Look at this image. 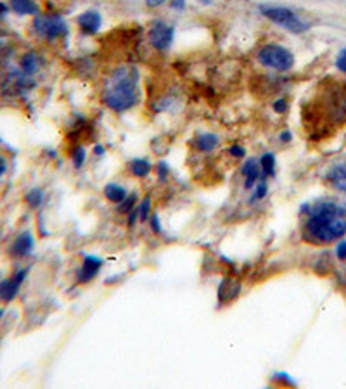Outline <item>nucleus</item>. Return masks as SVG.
Here are the masks:
<instances>
[{"label": "nucleus", "mask_w": 346, "mask_h": 389, "mask_svg": "<svg viewBox=\"0 0 346 389\" xmlns=\"http://www.w3.org/2000/svg\"><path fill=\"white\" fill-rule=\"evenodd\" d=\"M137 201H139V196L137 192H128V196L125 197V201L120 202L118 204V211L120 213H130L132 209L137 206Z\"/></svg>", "instance_id": "nucleus-22"}, {"label": "nucleus", "mask_w": 346, "mask_h": 389, "mask_svg": "<svg viewBox=\"0 0 346 389\" xmlns=\"http://www.w3.org/2000/svg\"><path fill=\"white\" fill-rule=\"evenodd\" d=\"M338 258L341 260H346V243H341L340 246H338V251H336Z\"/></svg>", "instance_id": "nucleus-32"}, {"label": "nucleus", "mask_w": 346, "mask_h": 389, "mask_svg": "<svg viewBox=\"0 0 346 389\" xmlns=\"http://www.w3.org/2000/svg\"><path fill=\"white\" fill-rule=\"evenodd\" d=\"M175 40V26L170 23L156 19L151 23L149 30H147V42L158 52H166L170 47L173 45Z\"/></svg>", "instance_id": "nucleus-6"}, {"label": "nucleus", "mask_w": 346, "mask_h": 389, "mask_svg": "<svg viewBox=\"0 0 346 389\" xmlns=\"http://www.w3.org/2000/svg\"><path fill=\"white\" fill-rule=\"evenodd\" d=\"M104 153H106V149H104V146H96V147H94V154H96V156H104Z\"/></svg>", "instance_id": "nucleus-34"}, {"label": "nucleus", "mask_w": 346, "mask_h": 389, "mask_svg": "<svg viewBox=\"0 0 346 389\" xmlns=\"http://www.w3.org/2000/svg\"><path fill=\"white\" fill-rule=\"evenodd\" d=\"M325 178H328L329 185H333L336 190L346 194V161L334 165L333 168L328 171Z\"/></svg>", "instance_id": "nucleus-13"}, {"label": "nucleus", "mask_w": 346, "mask_h": 389, "mask_svg": "<svg viewBox=\"0 0 346 389\" xmlns=\"http://www.w3.org/2000/svg\"><path fill=\"white\" fill-rule=\"evenodd\" d=\"M44 68V59L37 52H25L18 61V69L28 76H35Z\"/></svg>", "instance_id": "nucleus-11"}, {"label": "nucleus", "mask_w": 346, "mask_h": 389, "mask_svg": "<svg viewBox=\"0 0 346 389\" xmlns=\"http://www.w3.org/2000/svg\"><path fill=\"white\" fill-rule=\"evenodd\" d=\"M336 68L340 69L341 73H346V49H343L340 54H338Z\"/></svg>", "instance_id": "nucleus-28"}, {"label": "nucleus", "mask_w": 346, "mask_h": 389, "mask_svg": "<svg viewBox=\"0 0 346 389\" xmlns=\"http://www.w3.org/2000/svg\"><path fill=\"white\" fill-rule=\"evenodd\" d=\"M151 227H153V231L156 233L161 232V225H159V218L156 215L151 216Z\"/></svg>", "instance_id": "nucleus-31"}, {"label": "nucleus", "mask_w": 346, "mask_h": 389, "mask_svg": "<svg viewBox=\"0 0 346 389\" xmlns=\"http://www.w3.org/2000/svg\"><path fill=\"white\" fill-rule=\"evenodd\" d=\"M9 9L18 16L35 18L37 14H40V4L37 0H9Z\"/></svg>", "instance_id": "nucleus-14"}, {"label": "nucleus", "mask_w": 346, "mask_h": 389, "mask_svg": "<svg viewBox=\"0 0 346 389\" xmlns=\"http://www.w3.org/2000/svg\"><path fill=\"white\" fill-rule=\"evenodd\" d=\"M279 139H281V140H282V142H289V140H291V139H293V134H291V132H289V130H284V132H282V134H281V135H279Z\"/></svg>", "instance_id": "nucleus-33"}, {"label": "nucleus", "mask_w": 346, "mask_h": 389, "mask_svg": "<svg viewBox=\"0 0 346 389\" xmlns=\"http://www.w3.org/2000/svg\"><path fill=\"white\" fill-rule=\"evenodd\" d=\"M256 61L260 66L275 73H287L296 64L294 54L281 44H263L256 52Z\"/></svg>", "instance_id": "nucleus-5"}, {"label": "nucleus", "mask_w": 346, "mask_h": 389, "mask_svg": "<svg viewBox=\"0 0 346 389\" xmlns=\"http://www.w3.org/2000/svg\"><path fill=\"white\" fill-rule=\"evenodd\" d=\"M100 267H103V262H100L99 258H96V256H87V258L83 260V263H81L79 274H76L79 282H81V284L91 282V280L94 279L97 274H99Z\"/></svg>", "instance_id": "nucleus-12"}, {"label": "nucleus", "mask_w": 346, "mask_h": 389, "mask_svg": "<svg viewBox=\"0 0 346 389\" xmlns=\"http://www.w3.org/2000/svg\"><path fill=\"white\" fill-rule=\"evenodd\" d=\"M26 275H28V270L26 268H21V270L14 272L11 277L4 279L0 282V301L2 303H11L16 299V296L21 289L23 282H25Z\"/></svg>", "instance_id": "nucleus-7"}, {"label": "nucleus", "mask_w": 346, "mask_h": 389, "mask_svg": "<svg viewBox=\"0 0 346 389\" xmlns=\"http://www.w3.org/2000/svg\"><path fill=\"white\" fill-rule=\"evenodd\" d=\"M151 197L146 196L144 199L139 202L137 204V209H139V221H146L147 218H149V213H151Z\"/></svg>", "instance_id": "nucleus-23"}, {"label": "nucleus", "mask_w": 346, "mask_h": 389, "mask_svg": "<svg viewBox=\"0 0 346 389\" xmlns=\"http://www.w3.org/2000/svg\"><path fill=\"white\" fill-rule=\"evenodd\" d=\"M219 146L220 137L217 134H212V132H204V134H200L194 139V147H196V151H200V153H213Z\"/></svg>", "instance_id": "nucleus-15"}, {"label": "nucleus", "mask_w": 346, "mask_h": 389, "mask_svg": "<svg viewBox=\"0 0 346 389\" xmlns=\"http://www.w3.org/2000/svg\"><path fill=\"white\" fill-rule=\"evenodd\" d=\"M7 168H9V165H7V159L0 154V182H2V178L6 177Z\"/></svg>", "instance_id": "nucleus-30"}, {"label": "nucleus", "mask_w": 346, "mask_h": 389, "mask_svg": "<svg viewBox=\"0 0 346 389\" xmlns=\"http://www.w3.org/2000/svg\"><path fill=\"white\" fill-rule=\"evenodd\" d=\"M154 170H156V177L159 182H166L170 178V166L166 165L165 161H159L156 166H154Z\"/></svg>", "instance_id": "nucleus-24"}, {"label": "nucleus", "mask_w": 346, "mask_h": 389, "mask_svg": "<svg viewBox=\"0 0 346 389\" xmlns=\"http://www.w3.org/2000/svg\"><path fill=\"white\" fill-rule=\"evenodd\" d=\"M239 175L244 178V189L251 190L253 187L258 184L260 178H263L262 166H260V159L248 158L241 166Z\"/></svg>", "instance_id": "nucleus-9"}, {"label": "nucleus", "mask_w": 346, "mask_h": 389, "mask_svg": "<svg viewBox=\"0 0 346 389\" xmlns=\"http://www.w3.org/2000/svg\"><path fill=\"white\" fill-rule=\"evenodd\" d=\"M76 26L83 35L87 37H94L103 28V14L97 9H87L83 13L79 14L76 18Z\"/></svg>", "instance_id": "nucleus-8"}, {"label": "nucleus", "mask_w": 346, "mask_h": 389, "mask_svg": "<svg viewBox=\"0 0 346 389\" xmlns=\"http://www.w3.org/2000/svg\"><path fill=\"white\" fill-rule=\"evenodd\" d=\"M251 190H253L251 201H262V199H265L267 194H268V182H267V178H260L258 184L253 187Z\"/></svg>", "instance_id": "nucleus-21"}, {"label": "nucleus", "mask_w": 346, "mask_h": 389, "mask_svg": "<svg viewBox=\"0 0 346 389\" xmlns=\"http://www.w3.org/2000/svg\"><path fill=\"white\" fill-rule=\"evenodd\" d=\"M229 154L236 159H244L246 158V149L243 146H239V144H234V146L229 147Z\"/></svg>", "instance_id": "nucleus-26"}, {"label": "nucleus", "mask_w": 346, "mask_h": 389, "mask_svg": "<svg viewBox=\"0 0 346 389\" xmlns=\"http://www.w3.org/2000/svg\"><path fill=\"white\" fill-rule=\"evenodd\" d=\"M33 33L40 40L49 42V44H57L63 42L69 35V25L61 14L56 13H40L33 18L32 23Z\"/></svg>", "instance_id": "nucleus-4"}, {"label": "nucleus", "mask_w": 346, "mask_h": 389, "mask_svg": "<svg viewBox=\"0 0 346 389\" xmlns=\"http://www.w3.org/2000/svg\"><path fill=\"white\" fill-rule=\"evenodd\" d=\"M142 97V76L139 68L122 64L113 68L103 81L100 100L116 115L132 111Z\"/></svg>", "instance_id": "nucleus-1"}, {"label": "nucleus", "mask_w": 346, "mask_h": 389, "mask_svg": "<svg viewBox=\"0 0 346 389\" xmlns=\"http://www.w3.org/2000/svg\"><path fill=\"white\" fill-rule=\"evenodd\" d=\"M170 9L178 11V13H184L185 7H188V0H170L168 2Z\"/></svg>", "instance_id": "nucleus-27"}, {"label": "nucleus", "mask_w": 346, "mask_h": 389, "mask_svg": "<svg viewBox=\"0 0 346 389\" xmlns=\"http://www.w3.org/2000/svg\"><path fill=\"white\" fill-rule=\"evenodd\" d=\"M103 194L108 201L113 202V204H120V202L125 201V197L128 196V190L123 185L116 184V182H111V184L104 187Z\"/></svg>", "instance_id": "nucleus-17"}, {"label": "nucleus", "mask_w": 346, "mask_h": 389, "mask_svg": "<svg viewBox=\"0 0 346 389\" xmlns=\"http://www.w3.org/2000/svg\"><path fill=\"white\" fill-rule=\"evenodd\" d=\"M87 147L81 146V144H76V146H73L71 153H69V158H71L73 166H75L76 170L83 168L85 163H87Z\"/></svg>", "instance_id": "nucleus-19"}, {"label": "nucleus", "mask_w": 346, "mask_h": 389, "mask_svg": "<svg viewBox=\"0 0 346 389\" xmlns=\"http://www.w3.org/2000/svg\"><path fill=\"white\" fill-rule=\"evenodd\" d=\"M260 14L263 16V18H267L268 21L274 23L275 26H279V28L289 31V33L299 35V33H305V31L310 30V25L305 21V19L299 16L296 11L289 9V7L286 6H275V4H262V6L258 7Z\"/></svg>", "instance_id": "nucleus-3"}, {"label": "nucleus", "mask_w": 346, "mask_h": 389, "mask_svg": "<svg viewBox=\"0 0 346 389\" xmlns=\"http://www.w3.org/2000/svg\"><path fill=\"white\" fill-rule=\"evenodd\" d=\"M44 190L42 189H30L28 192H26V196H25V201H26V204L30 206V208L32 209H37V208H40L42 204H44Z\"/></svg>", "instance_id": "nucleus-20"}, {"label": "nucleus", "mask_w": 346, "mask_h": 389, "mask_svg": "<svg viewBox=\"0 0 346 389\" xmlns=\"http://www.w3.org/2000/svg\"><path fill=\"white\" fill-rule=\"evenodd\" d=\"M128 170L134 175L135 178H147L151 175V171L154 170L153 163L146 158H135L128 163Z\"/></svg>", "instance_id": "nucleus-16"}, {"label": "nucleus", "mask_w": 346, "mask_h": 389, "mask_svg": "<svg viewBox=\"0 0 346 389\" xmlns=\"http://www.w3.org/2000/svg\"><path fill=\"white\" fill-rule=\"evenodd\" d=\"M303 233L310 243L328 244L346 233V206L333 199L317 201L305 208Z\"/></svg>", "instance_id": "nucleus-2"}, {"label": "nucleus", "mask_w": 346, "mask_h": 389, "mask_svg": "<svg viewBox=\"0 0 346 389\" xmlns=\"http://www.w3.org/2000/svg\"><path fill=\"white\" fill-rule=\"evenodd\" d=\"M144 2H146V6L151 7V9H158V7L166 6L170 0H144Z\"/></svg>", "instance_id": "nucleus-29"}, {"label": "nucleus", "mask_w": 346, "mask_h": 389, "mask_svg": "<svg viewBox=\"0 0 346 389\" xmlns=\"http://www.w3.org/2000/svg\"><path fill=\"white\" fill-rule=\"evenodd\" d=\"M33 246H35L33 233L21 232L16 239L13 240V244H11L9 252L11 256H14V258H25V256H28L30 252L33 251Z\"/></svg>", "instance_id": "nucleus-10"}, {"label": "nucleus", "mask_w": 346, "mask_h": 389, "mask_svg": "<svg viewBox=\"0 0 346 389\" xmlns=\"http://www.w3.org/2000/svg\"><path fill=\"white\" fill-rule=\"evenodd\" d=\"M272 109H274V111L277 112V115H284V112H286L287 109H289V100H287L284 95L277 97V99L274 100V104H272Z\"/></svg>", "instance_id": "nucleus-25"}, {"label": "nucleus", "mask_w": 346, "mask_h": 389, "mask_svg": "<svg viewBox=\"0 0 346 389\" xmlns=\"http://www.w3.org/2000/svg\"><path fill=\"white\" fill-rule=\"evenodd\" d=\"M260 166H262V175L263 178H272L275 177V171H277V159H275L274 153H263L260 158Z\"/></svg>", "instance_id": "nucleus-18"}]
</instances>
